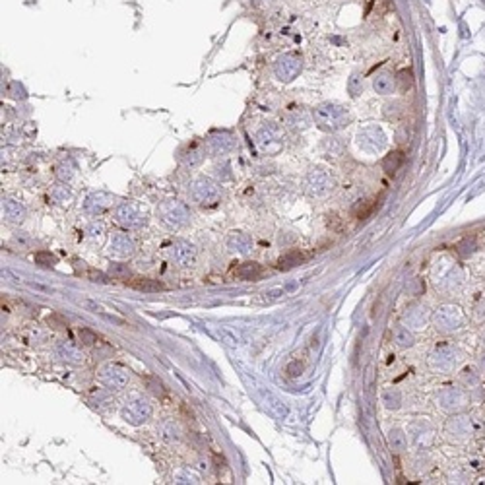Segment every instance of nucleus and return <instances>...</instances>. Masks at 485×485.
I'll return each mask as SVG.
<instances>
[{
  "label": "nucleus",
  "mask_w": 485,
  "mask_h": 485,
  "mask_svg": "<svg viewBox=\"0 0 485 485\" xmlns=\"http://www.w3.org/2000/svg\"><path fill=\"white\" fill-rule=\"evenodd\" d=\"M314 120H317L320 130L334 132V130H340V128L348 125L349 115L348 111L338 103H322L314 109Z\"/></svg>",
  "instance_id": "1"
},
{
  "label": "nucleus",
  "mask_w": 485,
  "mask_h": 485,
  "mask_svg": "<svg viewBox=\"0 0 485 485\" xmlns=\"http://www.w3.org/2000/svg\"><path fill=\"white\" fill-rule=\"evenodd\" d=\"M157 217H159L161 223H165L169 229H181V227L190 223L192 213H190V210H188L183 202L167 200V202L159 204V208H157Z\"/></svg>",
  "instance_id": "2"
},
{
  "label": "nucleus",
  "mask_w": 485,
  "mask_h": 485,
  "mask_svg": "<svg viewBox=\"0 0 485 485\" xmlns=\"http://www.w3.org/2000/svg\"><path fill=\"white\" fill-rule=\"evenodd\" d=\"M190 196L194 198V202H198L200 206H215L222 198V188L210 177H198L192 184H190Z\"/></svg>",
  "instance_id": "3"
},
{
  "label": "nucleus",
  "mask_w": 485,
  "mask_h": 485,
  "mask_svg": "<svg viewBox=\"0 0 485 485\" xmlns=\"http://www.w3.org/2000/svg\"><path fill=\"white\" fill-rule=\"evenodd\" d=\"M120 417L130 425H142L152 417V404L142 396H132L120 407Z\"/></svg>",
  "instance_id": "4"
},
{
  "label": "nucleus",
  "mask_w": 485,
  "mask_h": 485,
  "mask_svg": "<svg viewBox=\"0 0 485 485\" xmlns=\"http://www.w3.org/2000/svg\"><path fill=\"white\" fill-rule=\"evenodd\" d=\"M115 220L125 229H140L146 225V212L134 202H123L115 208Z\"/></svg>",
  "instance_id": "5"
},
{
  "label": "nucleus",
  "mask_w": 485,
  "mask_h": 485,
  "mask_svg": "<svg viewBox=\"0 0 485 485\" xmlns=\"http://www.w3.org/2000/svg\"><path fill=\"white\" fill-rule=\"evenodd\" d=\"M303 68V60H301L299 55L295 53H287L276 60L274 64V74L280 82H291L293 78H297V74L301 72Z\"/></svg>",
  "instance_id": "6"
},
{
  "label": "nucleus",
  "mask_w": 485,
  "mask_h": 485,
  "mask_svg": "<svg viewBox=\"0 0 485 485\" xmlns=\"http://www.w3.org/2000/svg\"><path fill=\"white\" fill-rule=\"evenodd\" d=\"M99 378L109 390H123L128 386V371L115 363H107L99 371Z\"/></svg>",
  "instance_id": "7"
},
{
  "label": "nucleus",
  "mask_w": 485,
  "mask_h": 485,
  "mask_svg": "<svg viewBox=\"0 0 485 485\" xmlns=\"http://www.w3.org/2000/svg\"><path fill=\"white\" fill-rule=\"evenodd\" d=\"M235 148V138L229 132H213L204 142V152L210 157H222L227 155Z\"/></svg>",
  "instance_id": "8"
},
{
  "label": "nucleus",
  "mask_w": 485,
  "mask_h": 485,
  "mask_svg": "<svg viewBox=\"0 0 485 485\" xmlns=\"http://www.w3.org/2000/svg\"><path fill=\"white\" fill-rule=\"evenodd\" d=\"M357 142L365 152L377 154L386 146V136L382 134V130L377 126H367L357 134Z\"/></svg>",
  "instance_id": "9"
},
{
  "label": "nucleus",
  "mask_w": 485,
  "mask_h": 485,
  "mask_svg": "<svg viewBox=\"0 0 485 485\" xmlns=\"http://www.w3.org/2000/svg\"><path fill=\"white\" fill-rule=\"evenodd\" d=\"M169 256L177 266L188 268L196 262V249H194V245L186 241H175L169 249Z\"/></svg>",
  "instance_id": "10"
},
{
  "label": "nucleus",
  "mask_w": 485,
  "mask_h": 485,
  "mask_svg": "<svg viewBox=\"0 0 485 485\" xmlns=\"http://www.w3.org/2000/svg\"><path fill=\"white\" fill-rule=\"evenodd\" d=\"M256 140H258V146H260V150H264V152H278L281 148V140H283V136H281V130L278 128V126L274 125H266L264 128H262L260 132H258V136H256Z\"/></svg>",
  "instance_id": "11"
},
{
  "label": "nucleus",
  "mask_w": 485,
  "mask_h": 485,
  "mask_svg": "<svg viewBox=\"0 0 485 485\" xmlns=\"http://www.w3.org/2000/svg\"><path fill=\"white\" fill-rule=\"evenodd\" d=\"M305 186H307V192L309 194L322 196V194H326L330 188H332V179H330L324 171H320V169H312V171L307 175Z\"/></svg>",
  "instance_id": "12"
},
{
  "label": "nucleus",
  "mask_w": 485,
  "mask_h": 485,
  "mask_svg": "<svg viewBox=\"0 0 485 485\" xmlns=\"http://www.w3.org/2000/svg\"><path fill=\"white\" fill-rule=\"evenodd\" d=\"M113 202H115V196H113V194L93 192L86 198L84 208H86L89 213H103L105 210H109V208L113 206Z\"/></svg>",
  "instance_id": "13"
},
{
  "label": "nucleus",
  "mask_w": 485,
  "mask_h": 485,
  "mask_svg": "<svg viewBox=\"0 0 485 485\" xmlns=\"http://www.w3.org/2000/svg\"><path fill=\"white\" fill-rule=\"evenodd\" d=\"M134 251H136L134 241H132L126 233H115V235L111 237V252H113L115 256H120V258L132 256Z\"/></svg>",
  "instance_id": "14"
},
{
  "label": "nucleus",
  "mask_w": 485,
  "mask_h": 485,
  "mask_svg": "<svg viewBox=\"0 0 485 485\" xmlns=\"http://www.w3.org/2000/svg\"><path fill=\"white\" fill-rule=\"evenodd\" d=\"M2 215L8 220V222H23L26 217V208L18 202V200H12V198H4L2 200Z\"/></svg>",
  "instance_id": "15"
},
{
  "label": "nucleus",
  "mask_w": 485,
  "mask_h": 485,
  "mask_svg": "<svg viewBox=\"0 0 485 485\" xmlns=\"http://www.w3.org/2000/svg\"><path fill=\"white\" fill-rule=\"evenodd\" d=\"M233 274H235V278L245 280V281L258 280L262 276V266L256 264V262H243V264H239V266L233 270Z\"/></svg>",
  "instance_id": "16"
},
{
  "label": "nucleus",
  "mask_w": 485,
  "mask_h": 485,
  "mask_svg": "<svg viewBox=\"0 0 485 485\" xmlns=\"http://www.w3.org/2000/svg\"><path fill=\"white\" fill-rule=\"evenodd\" d=\"M58 353L66 363H72V365H82L84 363V353L80 351L78 346L70 344V342H60L58 344Z\"/></svg>",
  "instance_id": "17"
},
{
  "label": "nucleus",
  "mask_w": 485,
  "mask_h": 485,
  "mask_svg": "<svg viewBox=\"0 0 485 485\" xmlns=\"http://www.w3.org/2000/svg\"><path fill=\"white\" fill-rule=\"evenodd\" d=\"M227 247L235 252L247 254V252L251 251L252 241H251L249 235H245V233H241V231H233V233H229V237H227Z\"/></svg>",
  "instance_id": "18"
},
{
  "label": "nucleus",
  "mask_w": 485,
  "mask_h": 485,
  "mask_svg": "<svg viewBox=\"0 0 485 485\" xmlns=\"http://www.w3.org/2000/svg\"><path fill=\"white\" fill-rule=\"evenodd\" d=\"M404 161H406V155H404V152H400V150H396V152H390V154L382 159V167H384V171L390 175H394L404 165Z\"/></svg>",
  "instance_id": "19"
},
{
  "label": "nucleus",
  "mask_w": 485,
  "mask_h": 485,
  "mask_svg": "<svg viewBox=\"0 0 485 485\" xmlns=\"http://www.w3.org/2000/svg\"><path fill=\"white\" fill-rule=\"evenodd\" d=\"M373 87H375V91L377 93H380V95H390L392 91H394V78L390 76V74H378L375 80H373Z\"/></svg>",
  "instance_id": "20"
},
{
  "label": "nucleus",
  "mask_w": 485,
  "mask_h": 485,
  "mask_svg": "<svg viewBox=\"0 0 485 485\" xmlns=\"http://www.w3.org/2000/svg\"><path fill=\"white\" fill-rule=\"evenodd\" d=\"M130 285L138 291H144V293H157L163 289V283L159 280H152V278H140V280L132 281Z\"/></svg>",
  "instance_id": "21"
},
{
  "label": "nucleus",
  "mask_w": 485,
  "mask_h": 485,
  "mask_svg": "<svg viewBox=\"0 0 485 485\" xmlns=\"http://www.w3.org/2000/svg\"><path fill=\"white\" fill-rule=\"evenodd\" d=\"M74 175H76V167H74V163H72L70 159H62V161L57 165V177L62 181V183L72 181Z\"/></svg>",
  "instance_id": "22"
},
{
  "label": "nucleus",
  "mask_w": 485,
  "mask_h": 485,
  "mask_svg": "<svg viewBox=\"0 0 485 485\" xmlns=\"http://www.w3.org/2000/svg\"><path fill=\"white\" fill-rule=\"evenodd\" d=\"M382 404L388 407V409H398L400 404H402V394L398 392L396 388H386L382 392Z\"/></svg>",
  "instance_id": "23"
},
{
  "label": "nucleus",
  "mask_w": 485,
  "mask_h": 485,
  "mask_svg": "<svg viewBox=\"0 0 485 485\" xmlns=\"http://www.w3.org/2000/svg\"><path fill=\"white\" fill-rule=\"evenodd\" d=\"M388 443L392 446V450H396V452L406 450V435H404V431L392 429V431L388 433Z\"/></svg>",
  "instance_id": "24"
},
{
  "label": "nucleus",
  "mask_w": 485,
  "mask_h": 485,
  "mask_svg": "<svg viewBox=\"0 0 485 485\" xmlns=\"http://www.w3.org/2000/svg\"><path fill=\"white\" fill-rule=\"evenodd\" d=\"M303 258H305V256H303L301 252H289V254L281 256L280 260H278V268H280V270H289V268H293V266L301 264Z\"/></svg>",
  "instance_id": "25"
},
{
  "label": "nucleus",
  "mask_w": 485,
  "mask_h": 485,
  "mask_svg": "<svg viewBox=\"0 0 485 485\" xmlns=\"http://www.w3.org/2000/svg\"><path fill=\"white\" fill-rule=\"evenodd\" d=\"M373 210H375V202H373V200H359V202L353 206V213H355V217H359V220L369 217Z\"/></svg>",
  "instance_id": "26"
},
{
  "label": "nucleus",
  "mask_w": 485,
  "mask_h": 485,
  "mask_svg": "<svg viewBox=\"0 0 485 485\" xmlns=\"http://www.w3.org/2000/svg\"><path fill=\"white\" fill-rule=\"evenodd\" d=\"M394 340H396V344L400 346V348H411L414 346V334L411 332H407V328H398L396 332H394Z\"/></svg>",
  "instance_id": "27"
},
{
  "label": "nucleus",
  "mask_w": 485,
  "mask_h": 485,
  "mask_svg": "<svg viewBox=\"0 0 485 485\" xmlns=\"http://www.w3.org/2000/svg\"><path fill=\"white\" fill-rule=\"evenodd\" d=\"M202 150L198 148L196 144H192L190 148H188V152L183 155V163L184 165H196V163H200L202 161Z\"/></svg>",
  "instance_id": "28"
},
{
  "label": "nucleus",
  "mask_w": 485,
  "mask_h": 485,
  "mask_svg": "<svg viewBox=\"0 0 485 485\" xmlns=\"http://www.w3.org/2000/svg\"><path fill=\"white\" fill-rule=\"evenodd\" d=\"M396 80H398V84H400V89H404V91L414 86V74H411V70H406V68L398 72Z\"/></svg>",
  "instance_id": "29"
},
{
  "label": "nucleus",
  "mask_w": 485,
  "mask_h": 485,
  "mask_svg": "<svg viewBox=\"0 0 485 485\" xmlns=\"http://www.w3.org/2000/svg\"><path fill=\"white\" fill-rule=\"evenodd\" d=\"M35 262L41 264V266H55V264H57V256L47 251H39L37 254H35Z\"/></svg>",
  "instance_id": "30"
},
{
  "label": "nucleus",
  "mask_w": 485,
  "mask_h": 485,
  "mask_svg": "<svg viewBox=\"0 0 485 485\" xmlns=\"http://www.w3.org/2000/svg\"><path fill=\"white\" fill-rule=\"evenodd\" d=\"M348 89H349V93H351V97H357L359 93L363 91V84H361V78H359L357 74H353V76L349 78Z\"/></svg>",
  "instance_id": "31"
},
{
  "label": "nucleus",
  "mask_w": 485,
  "mask_h": 485,
  "mask_svg": "<svg viewBox=\"0 0 485 485\" xmlns=\"http://www.w3.org/2000/svg\"><path fill=\"white\" fill-rule=\"evenodd\" d=\"M51 196H53L55 202H66L68 198H70V192L66 190V186H55V188L51 190Z\"/></svg>",
  "instance_id": "32"
},
{
  "label": "nucleus",
  "mask_w": 485,
  "mask_h": 485,
  "mask_svg": "<svg viewBox=\"0 0 485 485\" xmlns=\"http://www.w3.org/2000/svg\"><path fill=\"white\" fill-rule=\"evenodd\" d=\"M146 384H148L150 390H152L154 394H157V396H161V394L165 392L161 380H157V378H154V377H146Z\"/></svg>",
  "instance_id": "33"
},
{
  "label": "nucleus",
  "mask_w": 485,
  "mask_h": 485,
  "mask_svg": "<svg viewBox=\"0 0 485 485\" xmlns=\"http://www.w3.org/2000/svg\"><path fill=\"white\" fill-rule=\"evenodd\" d=\"M80 338H82V344H86V346H93L97 342V334L95 332H91L89 328H82L80 330Z\"/></svg>",
  "instance_id": "34"
},
{
  "label": "nucleus",
  "mask_w": 485,
  "mask_h": 485,
  "mask_svg": "<svg viewBox=\"0 0 485 485\" xmlns=\"http://www.w3.org/2000/svg\"><path fill=\"white\" fill-rule=\"evenodd\" d=\"M301 373H303V363H301V361L295 359V361H291L289 365H287V375H289V377H299Z\"/></svg>",
  "instance_id": "35"
},
{
  "label": "nucleus",
  "mask_w": 485,
  "mask_h": 485,
  "mask_svg": "<svg viewBox=\"0 0 485 485\" xmlns=\"http://www.w3.org/2000/svg\"><path fill=\"white\" fill-rule=\"evenodd\" d=\"M111 274H113V276H123V274H128V270L123 268V266H118V264H115V266H111Z\"/></svg>",
  "instance_id": "36"
},
{
  "label": "nucleus",
  "mask_w": 485,
  "mask_h": 485,
  "mask_svg": "<svg viewBox=\"0 0 485 485\" xmlns=\"http://www.w3.org/2000/svg\"><path fill=\"white\" fill-rule=\"evenodd\" d=\"M103 278H105L103 274H91V280L93 281H107V280H103Z\"/></svg>",
  "instance_id": "37"
}]
</instances>
